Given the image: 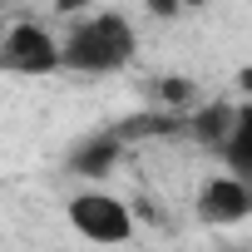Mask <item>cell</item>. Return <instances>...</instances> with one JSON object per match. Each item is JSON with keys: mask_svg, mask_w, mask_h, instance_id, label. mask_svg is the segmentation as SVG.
Here are the masks:
<instances>
[{"mask_svg": "<svg viewBox=\"0 0 252 252\" xmlns=\"http://www.w3.org/2000/svg\"><path fill=\"white\" fill-rule=\"evenodd\" d=\"M237 79H242V89H247V94H252V64H247V69H242V74H237Z\"/></svg>", "mask_w": 252, "mask_h": 252, "instance_id": "9c48e42d", "label": "cell"}, {"mask_svg": "<svg viewBox=\"0 0 252 252\" xmlns=\"http://www.w3.org/2000/svg\"><path fill=\"white\" fill-rule=\"evenodd\" d=\"M119 154H124V139L119 134H89V139H79L74 149H69V173H79V178H89V188H99V178L119 163Z\"/></svg>", "mask_w": 252, "mask_h": 252, "instance_id": "5b68a950", "label": "cell"}, {"mask_svg": "<svg viewBox=\"0 0 252 252\" xmlns=\"http://www.w3.org/2000/svg\"><path fill=\"white\" fill-rule=\"evenodd\" d=\"M139 55V30L119 10H94L60 35V69L69 74H119Z\"/></svg>", "mask_w": 252, "mask_h": 252, "instance_id": "6da1fadb", "label": "cell"}, {"mask_svg": "<svg viewBox=\"0 0 252 252\" xmlns=\"http://www.w3.org/2000/svg\"><path fill=\"white\" fill-rule=\"evenodd\" d=\"M218 154L227 158V173L242 178V183L252 188V104H237V114H232V134H227V144H222Z\"/></svg>", "mask_w": 252, "mask_h": 252, "instance_id": "8992f818", "label": "cell"}, {"mask_svg": "<svg viewBox=\"0 0 252 252\" xmlns=\"http://www.w3.org/2000/svg\"><path fill=\"white\" fill-rule=\"evenodd\" d=\"M232 114H237V104H198L193 114H188V129H193V139L198 144H208V149H222L227 144V134H232Z\"/></svg>", "mask_w": 252, "mask_h": 252, "instance_id": "52a82bcc", "label": "cell"}, {"mask_svg": "<svg viewBox=\"0 0 252 252\" xmlns=\"http://www.w3.org/2000/svg\"><path fill=\"white\" fill-rule=\"evenodd\" d=\"M158 94H163L168 104H193V84H188V79H163Z\"/></svg>", "mask_w": 252, "mask_h": 252, "instance_id": "ba28073f", "label": "cell"}, {"mask_svg": "<svg viewBox=\"0 0 252 252\" xmlns=\"http://www.w3.org/2000/svg\"><path fill=\"white\" fill-rule=\"evenodd\" d=\"M193 208H198V218L208 227H232V222L252 218V188L242 178H232V173H218V178H208L198 188Z\"/></svg>", "mask_w": 252, "mask_h": 252, "instance_id": "277c9868", "label": "cell"}, {"mask_svg": "<svg viewBox=\"0 0 252 252\" xmlns=\"http://www.w3.org/2000/svg\"><path fill=\"white\" fill-rule=\"evenodd\" d=\"M64 213H69V227H74L84 242H94V247H124V242L134 237V213H129V203L114 198L109 188H79Z\"/></svg>", "mask_w": 252, "mask_h": 252, "instance_id": "7a4b0ae2", "label": "cell"}, {"mask_svg": "<svg viewBox=\"0 0 252 252\" xmlns=\"http://www.w3.org/2000/svg\"><path fill=\"white\" fill-rule=\"evenodd\" d=\"M0 69L5 74H55L60 69V35L35 25V20H20L0 35Z\"/></svg>", "mask_w": 252, "mask_h": 252, "instance_id": "3957f363", "label": "cell"}]
</instances>
